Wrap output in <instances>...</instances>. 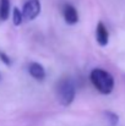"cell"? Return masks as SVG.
<instances>
[{
    "label": "cell",
    "mask_w": 125,
    "mask_h": 126,
    "mask_svg": "<svg viewBox=\"0 0 125 126\" xmlns=\"http://www.w3.org/2000/svg\"><path fill=\"white\" fill-rule=\"evenodd\" d=\"M89 80L93 87L102 94H109L114 89V79L113 76L103 70V69H94L91 71Z\"/></svg>",
    "instance_id": "6da1fadb"
},
{
    "label": "cell",
    "mask_w": 125,
    "mask_h": 126,
    "mask_svg": "<svg viewBox=\"0 0 125 126\" xmlns=\"http://www.w3.org/2000/svg\"><path fill=\"white\" fill-rule=\"evenodd\" d=\"M76 95V86L75 82L70 77H64L61 79L56 84V98L58 102L64 105L69 107Z\"/></svg>",
    "instance_id": "7a4b0ae2"
},
{
    "label": "cell",
    "mask_w": 125,
    "mask_h": 126,
    "mask_svg": "<svg viewBox=\"0 0 125 126\" xmlns=\"http://www.w3.org/2000/svg\"><path fill=\"white\" fill-rule=\"evenodd\" d=\"M23 18L26 21H32L41 14V1L39 0H27L22 9Z\"/></svg>",
    "instance_id": "3957f363"
},
{
    "label": "cell",
    "mask_w": 125,
    "mask_h": 126,
    "mask_svg": "<svg viewBox=\"0 0 125 126\" xmlns=\"http://www.w3.org/2000/svg\"><path fill=\"white\" fill-rule=\"evenodd\" d=\"M63 16H64V20L68 25H76L79 22V14L76 11V9L70 5V4H66L63 9Z\"/></svg>",
    "instance_id": "277c9868"
},
{
    "label": "cell",
    "mask_w": 125,
    "mask_h": 126,
    "mask_svg": "<svg viewBox=\"0 0 125 126\" xmlns=\"http://www.w3.org/2000/svg\"><path fill=\"white\" fill-rule=\"evenodd\" d=\"M96 39L99 45L106 47L109 42V33L108 30L106 28V26L103 25V22H98L97 27H96Z\"/></svg>",
    "instance_id": "5b68a950"
},
{
    "label": "cell",
    "mask_w": 125,
    "mask_h": 126,
    "mask_svg": "<svg viewBox=\"0 0 125 126\" xmlns=\"http://www.w3.org/2000/svg\"><path fill=\"white\" fill-rule=\"evenodd\" d=\"M28 74L37 81H43L45 79V70L39 63H31L28 65Z\"/></svg>",
    "instance_id": "8992f818"
},
{
    "label": "cell",
    "mask_w": 125,
    "mask_h": 126,
    "mask_svg": "<svg viewBox=\"0 0 125 126\" xmlns=\"http://www.w3.org/2000/svg\"><path fill=\"white\" fill-rule=\"evenodd\" d=\"M10 15V0H0V20L5 21Z\"/></svg>",
    "instance_id": "52a82bcc"
},
{
    "label": "cell",
    "mask_w": 125,
    "mask_h": 126,
    "mask_svg": "<svg viewBox=\"0 0 125 126\" xmlns=\"http://www.w3.org/2000/svg\"><path fill=\"white\" fill-rule=\"evenodd\" d=\"M23 14L22 11L18 9V7H14L12 10V22L15 26H20L22 22H23Z\"/></svg>",
    "instance_id": "ba28073f"
},
{
    "label": "cell",
    "mask_w": 125,
    "mask_h": 126,
    "mask_svg": "<svg viewBox=\"0 0 125 126\" xmlns=\"http://www.w3.org/2000/svg\"><path fill=\"white\" fill-rule=\"evenodd\" d=\"M104 115H106V118H107V120L109 121L110 125L115 126L119 123V116H118L115 113H113V111H106Z\"/></svg>",
    "instance_id": "9c48e42d"
},
{
    "label": "cell",
    "mask_w": 125,
    "mask_h": 126,
    "mask_svg": "<svg viewBox=\"0 0 125 126\" xmlns=\"http://www.w3.org/2000/svg\"><path fill=\"white\" fill-rule=\"evenodd\" d=\"M0 60H1L5 65H7V66L11 65V59L9 58V55H6V54L2 53V51H0Z\"/></svg>",
    "instance_id": "30bf717a"
},
{
    "label": "cell",
    "mask_w": 125,
    "mask_h": 126,
    "mask_svg": "<svg viewBox=\"0 0 125 126\" xmlns=\"http://www.w3.org/2000/svg\"><path fill=\"white\" fill-rule=\"evenodd\" d=\"M0 79H1V75H0Z\"/></svg>",
    "instance_id": "8fae6325"
}]
</instances>
